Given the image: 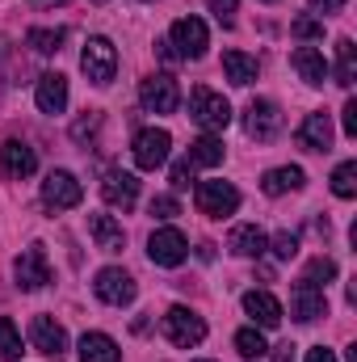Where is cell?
Instances as JSON below:
<instances>
[{
    "instance_id": "obj_46",
    "label": "cell",
    "mask_w": 357,
    "mask_h": 362,
    "mask_svg": "<svg viewBox=\"0 0 357 362\" xmlns=\"http://www.w3.org/2000/svg\"><path fill=\"white\" fill-rule=\"evenodd\" d=\"M198 362H210V358H198Z\"/></svg>"
},
{
    "instance_id": "obj_2",
    "label": "cell",
    "mask_w": 357,
    "mask_h": 362,
    "mask_svg": "<svg viewBox=\"0 0 357 362\" xmlns=\"http://www.w3.org/2000/svg\"><path fill=\"white\" fill-rule=\"evenodd\" d=\"M80 68H85V76H89L92 85H109L114 72H118V51H114V42L101 38V34L89 38L85 51H80Z\"/></svg>"
},
{
    "instance_id": "obj_38",
    "label": "cell",
    "mask_w": 357,
    "mask_h": 362,
    "mask_svg": "<svg viewBox=\"0 0 357 362\" xmlns=\"http://www.w3.org/2000/svg\"><path fill=\"white\" fill-rule=\"evenodd\" d=\"M189 181H193V165H189V160H177V165H173V185H177V189H189Z\"/></svg>"
},
{
    "instance_id": "obj_8",
    "label": "cell",
    "mask_w": 357,
    "mask_h": 362,
    "mask_svg": "<svg viewBox=\"0 0 357 362\" xmlns=\"http://www.w3.org/2000/svg\"><path fill=\"white\" fill-rule=\"evenodd\" d=\"M147 257H152L156 266H164V270L181 266V262L189 257V240H185V232H181V228H160V232H152V240H147Z\"/></svg>"
},
{
    "instance_id": "obj_31",
    "label": "cell",
    "mask_w": 357,
    "mask_h": 362,
    "mask_svg": "<svg viewBox=\"0 0 357 362\" xmlns=\"http://www.w3.org/2000/svg\"><path fill=\"white\" fill-rule=\"evenodd\" d=\"M332 194H337V198H353L357 194V165L353 160L337 165V173H332Z\"/></svg>"
},
{
    "instance_id": "obj_42",
    "label": "cell",
    "mask_w": 357,
    "mask_h": 362,
    "mask_svg": "<svg viewBox=\"0 0 357 362\" xmlns=\"http://www.w3.org/2000/svg\"><path fill=\"white\" fill-rule=\"evenodd\" d=\"M273 362H294V346H290V341H282V346L273 350Z\"/></svg>"
},
{
    "instance_id": "obj_3",
    "label": "cell",
    "mask_w": 357,
    "mask_h": 362,
    "mask_svg": "<svg viewBox=\"0 0 357 362\" xmlns=\"http://www.w3.org/2000/svg\"><path fill=\"white\" fill-rule=\"evenodd\" d=\"M169 148H173V135L164 127H147L135 135V165L143 173H156L164 160H169Z\"/></svg>"
},
{
    "instance_id": "obj_15",
    "label": "cell",
    "mask_w": 357,
    "mask_h": 362,
    "mask_svg": "<svg viewBox=\"0 0 357 362\" xmlns=\"http://www.w3.org/2000/svg\"><path fill=\"white\" fill-rule=\"evenodd\" d=\"M294 139H298V148H307V152H328V148H332V118H328L324 110L307 114L303 127L294 131Z\"/></svg>"
},
{
    "instance_id": "obj_33",
    "label": "cell",
    "mask_w": 357,
    "mask_h": 362,
    "mask_svg": "<svg viewBox=\"0 0 357 362\" xmlns=\"http://www.w3.org/2000/svg\"><path fill=\"white\" fill-rule=\"evenodd\" d=\"M206 4H210V13H214V21H219V25H227V30L236 25V13H240V0H206Z\"/></svg>"
},
{
    "instance_id": "obj_24",
    "label": "cell",
    "mask_w": 357,
    "mask_h": 362,
    "mask_svg": "<svg viewBox=\"0 0 357 362\" xmlns=\"http://www.w3.org/2000/svg\"><path fill=\"white\" fill-rule=\"evenodd\" d=\"M118 358H122V350H118L114 337H105V333H85L80 337V362H118Z\"/></svg>"
},
{
    "instance_id": "obj_17",
    "label": "cell",
    "mask_w": 357,
    "mask_h": 362,
    "mask_svg": "<svg viewBox=\"0 0 357 362\" xmlns=\"http://www.w3.org/2000/svg\"><path fill=\"white\" fill-rule=\"evenodd\" d=\"M89 236L101 253H122L126 249V232L114 215H89Z\"/></svg>"
},
{
    "instance_id": "obj_19",
    "label": "cell",
    "mask_w": 357,
    "mask_h": 362,
    "mask_svg": "<svg viewBox=\"0 0 357 362\" xmlns=\"http://www.w3.org/2000/svg\"><path fill=\"white\" fill-rule=\"evenodd\" d=\"M34 101H38L42 114H63V105H68V76H59V72L38 76V93H34Z\"/></svg>"
},
{
    "instance_id": "obj_45",
    "label": "cell",
    "mask_w": 357,
    "mask_h": 362,
    "mask_svg": "<svg viewBox=\"0 0 357 362\" xmlns=\"http://www.w3.org/2000/svg\"><path fill=\"white\" fill-rule=\"evenodd\" d=\"M265 4H277V0H265Z\"/></svg>"
},
{
    "instance_id": "obj_30",
    "label": "cell",
    "mask_w": 357,
    "mask_h": 362,
    "mask_svg": "<svg viewBox=\"0 0 357 362\" xmlns=\"http://www.w3.org/2000/svg\"><path fill=\"white\" fill-rule=\"evenodd\" d=\"M25 350H21V333H17V325L8 320V316H0V358H21Z\"/></svg>"
},
{
    "instance_id": "obj_10",
    "label": "cell",
    "mask_w": 357,
    "mask_h": 362,
    "mask_svg": "<svg viewBox=\"0 0 357 362\" xmlns=\"http://www.w3.org/2000/svg\"><path fill=\"white\" fill-rule=\"evenodd\" d=\"M244 131H248L253 139L269 144V139L282 131V110H277V101H269V97L248 101V110H244Z\"/></svg>"
},
{
    "instance_id": "obj_12",
    "label": "cell",
    "mask_w": 357,
    "mask_h": 362,
    "mask_svg": "<svg viewBox=\"0 0 357 362\" xmlns=\"http://www.w3.org/2000/svg\"><path fill=\"white\" fill-rule=\"evenodd\" d=\"M13 274H17V286H21V291H42V286L51 282L47 249H42V245H30V249L13 262Z\"/></svg>"
},
{
    "instance_id": "obj_18",
    "label": "cell",
    "mask_w": 357,
    "mask_h": 362,
    "mask_svg": "<svg viewBox=\"0 0 357 362\" xmlns=\"http://www.w3.org/2000/svg\"><path fill=\"white\" fill-rule=\"evenodd\" d=\"M0 165H4V177H30L34 169H38V156H34V148L30 144H21V139H8L4 148H0Z\"/></svg>"
},
{
    "instance_id": "obj_37",
    "label": "cell",
    "mask_w": 357,
    "mask_h": 362,
    "mask_svg": "<svg viewBox=\"0 0 357 362\" xmlns=\"http://www.w3.org/2000/svg\"><path fill=\"white\" fill-rule=\"evenodd\" d=\"M97 127H101V114H89V118H80V122L72 127V139H76V144H85V139H92V135H97Z\"/></svg>"
},
{
    "instance_id": "obj_36",
    "label": "cell",
    "mask_w": 357,
    "mask_h": 362,
    "mask_svg": "<svg viewBox=\"0 0 357 362\" xmlns=\"http://www.w3.org/2000/svg\"><path fill=\"white\" fill-rule=\"evenodd\" d=\"M152 215H156V219H173V215H181L177 198H173V194H160V198H152Z\"/></svg>"
},
{
    "instance_id": "obj_11",
    "label": "cell",
    "mask_w": 357,
    "mask_h": 362,
    "mask_svg": "<svg viewBox=\"0 0 357 362\" xmlns=\"http://www.w3.org/2000/svg\"><path fill=\"white\" fill-rule=\"evenodd\" d=\"M139 101H143V110L147 114H173L177 110V101H181V89H177V81L173 76H147L143 85H139Z\"/></svg>"
},
{
    "instance_id": "obj_28",
    "label": "cell",
    "mask_w": 357,
    "mask_h": 362,
    "mask_svg": "<svg viewBox=\"0 0 357 362\" xmlns=\"http://www.w3.org/2000/svg\"><path fill=\"white\" fill-rule=\"evenodd\" d=\"M63 38H68V30H42V25H34L25 34V47H34L38 55H55L63 47Z\"/></svg>"
},
{
    "instance_id": "obj_43",
    "label": "cell",
    "mask_w": 357,
    "mask_h": 362,
    "mask_svg": "<svg viewBox=\"0 0 357 362\" xmlns=\"http://www.w3.org/2000/svg\"><path fill=\"white\" fill-rule=\"evenodd\" d=\"M156 47H160V59H169V64H177L181 59L177 51H173V42H156Z\"/></svg>"
},
{
    "instance_id": "obj_35",
    "label": "cell",
    "mask_w": 357,
    "mask_h": 362,
    "mask_svg": "<svg viewBox=\"0 0 357 362\" xmlns=\"http://www.w3.org/2000/svg\"><path fill=\"white\" fill-rule=\"evenodd\" d=\"M290 30H294V38H320L324 34V21L320 17H298Z\"/></svg>"
},
{
    "instance_id": "obj_21",
    "label": "cell",
    "mask_w": 357,
    "mask_h": 362,
    "mask_svg": "<svg viewBox=\"0 0 357 362\" xmlns=\"http://www.w3.org/2000/svg\"><path fill=\"white\" fill-rule=\"evenodd\" d=\"M244 312H248L261 329H277V325H282V303H277L269 291H248V295H244Z\"/></svg>"
},
{
    "instance_id": "obj_13",
    "label": "cell",
    "mask_w": 357,
    "mask_h": 362,
    "mask_svg": "<svg viewBox=\"0 0 357 362\" xmlns=\"http://www.w3.org/2000/svg\"><path fill=\"white\" fill-rule=\"evenodd\" d=\"M290 312H294V320H303V325H311V320L328 316V299H324V286H315V282L298 278V282H294V295H290Z\"/></svg>"
},
{
    "instance_id": "obj_29",
    "label": "cell",
    "mask_w": 357,
    "mask_h": 362,
    "mask_svg": "<svg viewBox=\"0 0 357 362\" xmlns=\"http://www.w3.org/2000/svg\"><path fill=\"white\" fill-rule=\"evenodd\" d=\"M236 350H240V358H244V362L265 358V354H269V346H265V337H261V329H240V333H236Z\"/></svg>"
},
{
    "instance_id": "obj_6",
    "label": "cell",
    "mask_w": 357,
    "mask_h": 362,
    "mask_svg": "<svg viewBox=\"0 0 357 362\" xmlns=\"http://www.w3.org/2000/svg\"><path fill=\"white\" fill-rule=\"evenodd\" d=\"M164 337L181 346V350H189V346H198L202 337H206V320L198 316V312H189V308H169V316H164Z\"/></svg>"
},
{
    "instance_id": "obj_41",
    "label": "cell",
    "mask_w": 357,
    "mask_h": 362,
    "mask_svg": "<svg viewBox=\"0 0 357 362\" xmlns=\"http://www.w3.org/2000/svg\"><path fill=\"white\" fill-rule=\"evenodd\" d=\"M307 362H337V354L324 350V346H315V350H307Z\"/></svg>"
},
{
    "instance_id": "obj_9",
    "label": "cell",
    "mask_w": 357,
    "mask_h": 362,
    "mask_svg": "<svg viewBox=\"0 0 357 362\" xmlns=\"http://www.w3.org/2000/svg\"><path fill=\"white\" fill-rule=\"evenodd\" d=\"M240 206V189L231 181H202L198 185V211L210 215V219H223Z\"/></svg>"
},
{
    "instance_id": "obj_1",
    "label": "cell",
    "mask_w": 357,
    "mask_h": 362,
    "mask_svg": "<svg viewBox=\"0 0 357 362\" xmlns=\"http://www.w3.org/2000/svg\"><path fill=\"white\" fill-rule=\"evenodd\" d=\"M189 114H193V122L202 127V131H227V122H231V105H227V97L214 89H206V85H198L193 89V101H189Z\"/></svg>"
},
{
    "instance_id": "obj_23",
    "label": "cell",
    "mask_w": 357,
    "mask_h": 362,
    "mask_svg": "<svg viewBox=\"0 0 357 362\" xmlns=\"http://www.w3.org/2000/svg\"><path fill=\"white\" fill-rule=\"evenodd\" d=\"M223 72H227V81L231 85H240V89H248L253 81H257V59L253 55H244V51H223Z\"/></svg>"
},
{
    "instance_id": "obj_40",
    "label": "cell",
    "mask_w": 357,
    "mask_h": 362,
    "mask_svg": "<svg viewBox=\"0 0 357 362\" xmlns=\"http://www.w3.org/2000/svg\"><path fill=\"white\" fill-rule=\"evenodd\" d=\"M345 4H349V0H311V8L320 13V21H324V17H332V13H341Z\"/></svg>"
},
{
    "instance_id": "obj_39",
    "label": "cell",
    "mask_w": 357,
    "mask_h": 362,
    "mask_svg": "<svg viewBox=\"0 0 357 362\" xmlns=\"http://www.w3.org/2000/svg\"><path fill=\"white\" fill-rule=\"evenodd\" d=\"M341 122H345V135L353 139V135H357V101H353V97L345 101V110H341Z\"/></svg>"
},
{
    "instance_id": "obj_32",
    "label": "cell",
    "mask_w": 357,
    "mask_h": 362,
    "mask_svg": "<svg viewBox=\"0 0 357 362\" xmlns=\"http://www.w3.org/2000/svg\"><path fill=\"white\" fill-rule=\"evenodd\" d=\"M303 278L315 282V286H328V278H337V262L332 257H315V262H307V274Z\"/></svg>"
},
{
    "instance_id": "obj_22",
    "label": "cell",
    "mask_w": 357,
    "mask_h": 362,
    "mask_svg": "<svg viewBox=\"0 0 357 362\" xmlns=\"http://www.w3.org/2000/svg\"><path fill=\"white\" fill-rule=\"evenodd\" d=\"M290 64H294V72H298L311 89H320V85L328 81V64H324V55H320L315 47H298V51L290 55Z\"/></svg>"
},
{
    "instance_id": "obj_5",
    "label": "cell",
    "mask_w": 357,
    "mask_h": 362,
    "mask_svg": "<svg viewBox=\"0 0 357 362\" xmlns=\"http://www.w3.org/2000/svg\"><path fill=\"white\" fill-rule=\"evenodd\" d=\"M80 198H85V185L72 177L68 169H51L47 173V181H42V202L51 211H72V206H80Z\"/></svg>"
},
{
    "instance_id": "obj_16",
    "label": "cell",
    "mask_w": 357,
    "mask_h": 362,
    "mask_svg": "<svg viewBox=\"0 0 357 362\" xmlns=\"http://www.w3.org/2000/svg\"><path fill=\"white\" fill-rule=\"evenodd\" d=\"M101 194H105V202H109V206L131 211V206L139 202V177H135V173L114 169V173H105V181H101Z\"/></svg>"
},
{
    "instance_id": "obj_25",
    "label": "cell",
    "mask_w": 357,
    "mask_h": 362,
    "mask_svg": "<svg viewBox=\"0 0 357 362\" xmlns=\"http://www.w3.org/2000/svg\"><path fill=\"white\" fill-rule=\"evenodd\" d=\"M298 185H303V169H298V165L269 169L265 177H261V189H265L269 198H277V194H286V189H298Z\"/></svg>"
},
{
    "instance_id": "obj_34",
    "label": "cell",
    "mask_w": 357,
    "mask_h": 362,
    "mask_svg": "<svg viewBox=\"0 0 357 362\" xmlns=\"http://www.w3.org/2000/svg\"><path fill=\"white\" fill-rule=\"evenodd\" d=\"M273 253H277L282 262H290V257L298 253V236H294V232H277V236H273Z\"/></svg>"
},
{
    "instance_id": "obj_20",
    "label": "cell",
    "mask_w": 357,
    "mask_h": 362,
    "mask_svg": "<svg viewBox=\"0 0 357 362\" xmlns=\"http://www.w3.org/2000/svg\"><path fill=\"white\" fill-rule=\"evenodd\" d=\"M227 249H231L236 257H261V253L269 249V240H265V232H261L257 223H240V228H231Z\"/></svg>"
},
{
    "instance_id": "obj_14",
    "label": "cell",
    "mask_w": 357,
    "mask_h": 362,
    "mask_svg": "<svg viewBox=\"0 0 357 362\" xmlns=\"http://www.w3.org/2000/svg\"><path fill=\"white\" fill-rule=\"evenodd\" d=\"M30 346H34L38 354H47V358H59V354H68V333H63L59 320L34 316V320H30Z\"/></svg>"
},
{
    "instance_id": "obj_26",
    "label": "cell",
    "mask_w": 357,
    "mask_h": 362,
    "mask_svg": "<svg viewBox=\"0 0 357 362\" xmlns=\"http://www.w3.org/2000/svg\"><path fill=\"white\" fill-rule=\"evenodd\" d=\"M189 165H206V169L223 165V139H214V135L193 139V144H189Z\"/></svg>"
},
{
    "instance_id": "obj_4",
    "label": "cell",
    "mask_w": 357,
    "mask_h": 362,
    "mask_svg": "<svg viewBox=\"0 0 357 362\" xmlns=\"http://www.w3.org/2000/svg\"><path fill=\"white\" fill-rule=\"evenodd\" d=\"M92 291H97V299L109 303V308H126V303H135V295H139L135 278H131L126 270H118V266H105V270L97 274Z\"/></svg>"
},
{
    "instance_id": "obj_47",
    "label": "cell",
    "mask_w": 357,
    "mask_h": 362,
    "mask_svg": "<svg viewBox=\"0 0 357 362\" xmlns=\"http://www.w3.org/2000/svg\"><path fill=\"white\" fill-rule=\"evenodd\" d=\"M97 4H101V0H97Z\"/></svg>"
},
{
    "instance_id": "obj_27",
    "label": "cell",
    "mask_w": 357,
    "mask_h": 362,
    "mask_svg": "<svg viewBox=\"0 0 357 362\" xmlns=\"http://www.w3.org/2000/svg\"><path fill=\"white\" fill-rule=\"evenodd\" d=\"M357 47H353V38H337V85L341 89H349L353 85V76H357Z\"/></svg>"
},
{
    "instance_id": "obj_7",
    "label": "cell",
    "mask_w": 357,
    "mask_h": 362,
    "mask_svg": "<svg viewBox=\"0 0 357 362\" xmlns=\"http://www.w3.org/2000/svg\"><path fill=\"white\" fill-rule=\"evenodd\" d=\"M173 51H177L181 59H202L206 55V47H210V34H206V21L202 17H181L173 21Z\"/></svg>"
},
{
    "instance_id": "obj_44",
    "label": "cell",
    "mask_w": 357,
    "mask_h": 362,
    "mask_svg": "<svg viewBox=\"0 0 357 362\" xmlns=\"http://www.w3.org/2000/svg\"><path fill=\"white\" fill-rule=\"evenodd\" d=\"M34 8H59V4H68V0H30Z\"/></svg>"
}]
</instances>
